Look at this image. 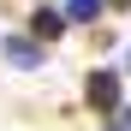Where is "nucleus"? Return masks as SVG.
<instances>
[{"mask_svg": "<svg viewBox=\"0 0 131 131\" xmlns=\"http://www.w3.org/2000/svg\"><path fill=\"white\" fill-rule=\"evenodd\" d=\"M83 101H90L95 113H113V107L125 101V72H113V66H95V72L83 78Z\"/></svg>", "mask_w": 131, "mask_h": 131, "instance_id": "1", "label": "nucleus"}, {"mask_svg": "<svg viewBox=\"0 0 131 131\" xmlns=\"http://www.w3.org/2000/svg\"><path fill=\"white\" fill-rule=\"evenodd\" d=\"M0 54H6L18 72H42V66H48V48H42L30 30H24V36H18V30H6V36H0Z\"/></svg>", "mask_w": 131, "mask_h": 131, "instance_id": "2", "label": "nucleus"}, {"mask_svg": "<svg viewBox=\"0 0 131 131\" xmlns=\"http://www.w3.org/2000/svg\"><path fill=\"white\" fill-rule=\"evenodd\" d=\"M66 30H72V24H66V12H60V6H36V12H30V36L42 42V48H48V42H60Z\"/></svg>", "mask_w": 131, "mask_h": 131, "instance_id": "3", "label": "nucleus"}, {"mask_svg": "<svg viewBox=\"0 0 131 131\" xmlns=\"http://www.w3.org/2000/svg\"><path fill=\"white\" fill-rule=\"evenodd\" d=\"M60 12H66V24H95V18L107 12V0H66Z\"/></svg>", "mask_w": 131, "mask_h": 131, "instance_id": "4", "label": "nucleus"}, {"mask_svg": "<svg viewBox=\"0 0 131 131\" xmlns=\"http://www.w3.org/2000/svg\"><path fill=\"white\" fill-rule=\"evenodd\" d=\"M113 119H119V131H131V101H119V107H113Z\"/></svg>", "mask_w": 131, "mask_h": 131, "instance_id": "5", "label": "nucleus"}, {"mask_svg": "<svg viewBox=\"0 0 131 131\" xmlns=\"http://www.w3.org/2000/svg\"><path fill=\"white\" fill-rule=\"evenodd\" d=\"M107 6H113V12H131V0H107Z\"/></svg>", "mask_w": 131, "mask_h": 131, "instance_id": "6", "label": "nucleus"}, {"mask_svg": "<svg viewBox=\"0 0 131 131\" xmlns=\"http://www.w3.org/2000/svg\"><path fill=\"white\" fill-rule=\"evenodd\" d=\"M119 72H125V78H131V48H125V60H119Z\"/></svg>", "mask_w": 131, "mask_h": 131, "instance_id": "7", "label": "nucleus"}, {"mask_svg": "<svg viewBox=\"0 0 131 131\" xmlns=\"http://www.w3.org/2000/svg\"><path fill=\"white\" fill-rule=\"evenodd\" d=\"M107 131H119V125H107Z\"/></svg>", "mask_w": 131, "mask_h": 131, "instance_id": "8", "label": "nucleus"}]
</instances>
